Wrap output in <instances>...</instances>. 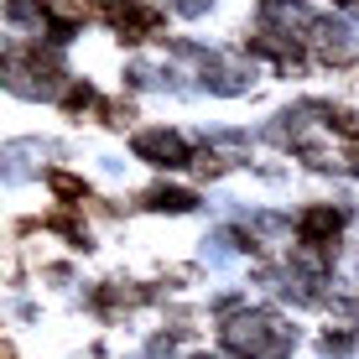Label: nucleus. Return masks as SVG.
Wrapping results in <instances>:
<instances>
[{
  "mask_svg": "<svg viewBox=\"0 0 359 359\" xmlns=\"http://www.w3.org/2000/svg\"><path fill=\"white\" fill-rule=\"evenodd\" d=\"M339 224H344L339 208H307V214H302V245L328 250V245L339 240Z\"/></svg>",
  "mask_w": 359,
  "mask_h": 359,
  "instance_id": "2",
  "label": "nucleus"
},
{
  "mask_svg": "<svg viewBox=\"0 0 359 359\" xmlns=\"http://www.w3.org/2000/svg\"><path fill=\"white\" fill-rule=\"evenodd\" d=\"M146 203H151V208H167V214H188V208H193V193H182V188H151V193H146Z\"/></svg>",
  "mask_w": 359,
  "mask_h": 359,
  "instance_id": "3",
  "label": "nucleus"
},
{
  "mask_svg": "<svg viewBox=\"0 0 359 359\" xmlns=\"http://www.w3.org/2000/svg\"><path fill=\"white\" fill-rule=\"evenodd\" d=\"M135 151H141L151 167H182V162H188V146H182L172 130H146V135H135Z\"/></svg>",
  "mask_w": 359,
  "mask_h": 359,
  "instance_id": "1",
  "label": "nucleus"
}]
</instances>
